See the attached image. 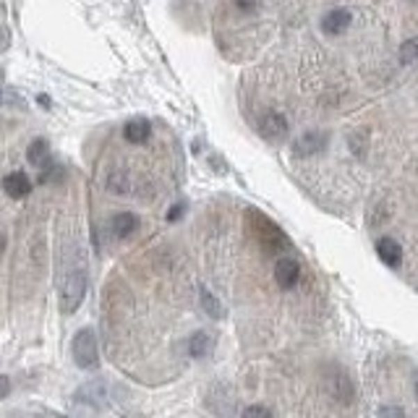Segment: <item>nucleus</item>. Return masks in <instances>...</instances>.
I'll list each match as a JSON object with an SVG mask.
<instances>
[{"label":"nucleus","mask_w":418,"mask_h":418,"mask_svg":"<svg viewBox=\"0 0 418 418\" xmlns=\"http://www.w3.org/2000/svg\"><path fill=\"white\" fill-rule=\"evenodd\" d=\"M11 392V382H8V376H0V397H6Z\"/></svg>","instance_id":"f3484780"},{"label":"nucleus","mask_w":418,"mask_h":418,"mask_svg":"<svg viewBox=\"0 0 418 418\" xmlns=\"http://www.w3.org/2000/svg\"><path fill=\"white\" fill-rule=\"evenodd\" d=\"M351 22H353V16H351L348 8H332L322 19V32L330 34V37H337V34H343L351 26Z\"/></svg>","instance_id":"39448f33"},{"label":"nucleus","mask_w":418,"mask_h":418,"mask_svg":"<svg viewBox=\"0 0 418 418\" xmlns=\"http://www.w3.org/2000/svg\"><path fill=\"white\" fill-rule=\"evenodd\" d=\"M376 254H379V259H382L385 264L397 267L400 259H403V248H400V243H395L392 238H379V241H376Z\"/></svg>","instance_id":"1a4fd4ad"},{"label":"nucleus","mask_w":418,"mask_h":418,"mask_svg":"<svg viewBox=\"0 0 418 418\" xmlns=\"http://www.w3.org/2000/svg\"><path fill=\"white\" fill-rule=\"evenodd\" d=\"M6 47H8V32H6L3 26H0V53H3Z\"/></svg>","instance_id":"6ab92c4d"},{"label":"nucleus","mask_w":418,"mask_h":418,"mask_svg":"<svg viewBox=\"0 0 418 418\" xmlns=\"http://www.w3.org/2000/svg\"><path fill=\"white\" fill-rule=\"evenodd\" d=\"M3 251H6V236L0 233V254H3Z\"/></svg>","instance_id":"aec40b11"},{"label":"nucleus","mask_w":418,"mask_h":418,"mask_svg":"<svg viewBox=\"0 0 418 418\" xmlns=\"http://www.w3.org/2000/svg\"><path fill=\"white\" fill-rule=\"evenodd\" d=\"M123 136H126V141H131V144H144V141L152 136L150 120H144V118L129 120V123H126V129H123Z\"/></svg>","instance_id":"6e6552de"},{"label":"nucleus","mask_w":418,"mask_h":418,"mask_svg":"<svg viewBox=\"0 0 418 418\" xmlns=\"http://www.w3.org/2000/svg\"><path fill=\"white\" fill-rule=\"evenodd\" d=\"M298 275H300V267L298 262H293V259H280L278 264H275V280H278L280 288H293L296 282H298Z\"/></svg>","instance_id":"0eeeda50"},{"label":"nucleus","mask_w":418,"mask_h":418,"mask_svg":"<svg viewBox=\"0 0 418 418\" xmlns=\"http://www.w3.org/2000/svg\"><path fill=\"white\" fill-rule=\"evenodd\" d=\"M71 353H74V361L79 369H97L99 364V351H97V337L95 330H79L74 335V343H71Z\"/></svg>","instance_id":"f03ea898"},{"label":"nucleus","mask_w":418,"mask_h":418,"mask_svg":"<svg viewBox=\"0 0 418 418\" xmlns=\"http://www.w3.org/2000/svg\"><path fill=\"white\" fill-rule=\"evenodd\" d=\"M416 397H418V382H416Z\"/></svg>","instance_id":"412c9836"},{"label":"nucleus","mask_w":418,"mask_h":418,"mask_svg":"<svg viewBox=\"0 0 418 418\" xmlns=\"http://www.w3.org/2000/svg\"><path fill=\"white\" fill-rule=\"evenodd\" d=\"M327 147V134L324 131H306L296 144H293V152L296 157H311L316 152H322Z\"/></svg>","instance_id":"20e7f679"},{"label":"nucleus","mask_w":418,"mask_h":418,"mask_svg":"<svg viewBox=\"0 0 418 418\" xmlns=\"http://www.w3.org/2000/svg\"><path fill=\"white\" fill-rule=\"evenodd\" d=\"M236 6L241 11H254V8H257V0H236Z\"/></svg>","instance_id":"dca6fc26"},{"label":"nucleus","mask_w":418,"mask_h":418,"mask_svg":"<svg viewBox=\"0 0 418 418\" xmlns=\"http://www.w3.org/2000/svg\"><path fill=\"white\" fill-rule=\"evenodd\" d=\"M400 63L403 65H410L418 61V37H410V40H405L403 42V47H400Z\"/></svg>","instance_id":"f8f14e48"},{"label":"nucleus","mask_w":418,"mask_h":418,"mask_svg":"<svg viewBox=\"0 0 418 418\" xmlns=\"http://www.w3.org/2000/svg\"><path fill=\"white\" fill-rule=\"evenodd\" d=\"M209 345H212V340L207 337L204 332H196L191 337V355H196V358H202V355H207V351H209Z\"/></svg>","instance_id":"ddd939ff"},{"label":"nucleus","mask_w":418,"mask_h":418,"mask_svg":"<svg viewBox=\"0 0 418 418\" xmlns=\"http://www.w3.org/2000/svg\"><path fill=\"white\" fill-rule=\"evenodd\" d=\"M243 418H272V413L264 405H251L243 410Z\"/></svg>","instance_id":"2eb2a0df"},{"label":"nucleus","mask_w":418,"mask_h":418,"mask_svg":"<svg viewBox=\"0 0 418 418\" xmlns=\"http://www.w3.org/2000/svg\"><path fill=\"white\" fill-rule=\"evenodd\" d=\"M110 227H113V233H115L118 238H129V236L136 233V227H139V217L134 215V212H120V215L113 217Z\"/></svg>","instance_id":"9d476101"},{"label":"nucleus","mask_w":418,"mask_h":418,"mask_svg":"<svg viewBox=\"0 0 418 418\" xmlns=\"http://www.w3.org/2000/svg\"><path fill=\"white\" fill-rule=\"evenodd\" d=\"M86 296V272L84 269H71L65 272L63 282H61V311L63 314H74Z\"/></svg>","instance_id":"f257e3e1"},{"label":"nucleus","mask_w":418,"mask_h":418,"mask_svg":"<svg viewBox=\"0 0 418 418\" xmlns=\"http://www.w3.org/2000/svg\"><path fill=\"white\" fill-rule=\"evenodd\" d=\"M259 134L267 141H282L288 136V118L278 110H267L259 118Z\"/></svg>","instance_id":"7ed1b4c3"},{"label":"nucleus","mask_w":418,"mask_h":418,"mask_svg":"<svg viewBox=\"0 0 418 418\" xmlns=\"http://www.w3.org/2000/svg\"><path fill=\"white\" fill-rule=\"evenodd\" d=\"M3 191L8 193L11 199H24V196L32 193V181L24 172H8L3 178Z\"/></svg>","instance_id":"423d86ee"},{"label":"nucleus","mask_w":418,"mask_h":418,"mask_svg":"<svg viewBox=\"0 0 418 418\" xmlns=\"http://www.w3.org/2000/svg\"><path fill=\"white\" fill-rule=\"evenodd\" d=\"M181 212H183V204H178V207H172L170 212H168V220H178V217H181Z\"/></svg>","instance_id":"a211bd4d"},{"label":"nucleus","mask_w":418,"mask_h":418,"mask_svg":"<svg viewBox=\"0 0 418 418\" xmlns=\"http://www.w3.org/2000/svg\"><path fill=\"white\" fill-rule=\"evenodd\" d=\"M47 160H50V147H47V141L45 139L32 141V144H29V162L37 165V168H42Z\"/></svg>","instance_id":"9b49d317"},{"label":"nucleus","mask_w":418,"mask_h":418,"mask_svg":"<svg viewBox=\"0 0 418 418\" xmlns=\"http://www.w3.org/2000/svg\"><path fill=\"white\" fill-rule=\"evenodd\" d=\"M202 300H204V309H207V314L209 316H220L223 311H220V303H217V298H212L207 290H202Z\"/></svg>","instance_id":"4468645a"}]
</instances>
